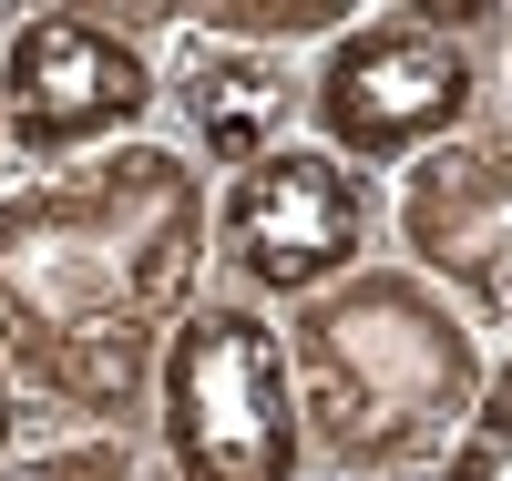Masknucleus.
<instances>
[{"label": "nucleus", "instance_id": "7", "mask_svg": "<svg viewBox=\"0 0 512 481\" xmlns=\"http://www.w3.org/2000/svg\"><path fill=\"white\" fill-rule=\"evenodd\" d=\"M390 256L431 277L492 348H512V21L482 113L390 185Z\"/></svg>", "mask_w": 512, "mask_h": 481}, {"label": "nucleus", "instance_id": "1", "mask_svg": "<svg viewBox=\"0 0 512 481\" xmlns=\"http://www.w3.org/2000/svg\"><path fill=\"white\" fill-rule=\"evenodd\" d=\"M216 185L164 144H103L0 185V369L41 441H144L154 369L205 308Z\"/></svg>", "mask_w": 512, "mask_h": 481}, {"label": "nucleus", "instance_id": "11", "mask_svg": "<svg viewBox=\"0 0 512 481\" xmlns=\"http://www.w3.org/2000/svg\"><path fill=\"white\" fill-rule=\"evenodd\" d=\"M41 441V430H31V410H21V389H11V369H0V471H11L21 451Z\"/></svg>", "mask_w": 512, "mask_h": 481}, {"label": "nucleus", "instance_id": "10", "mask_svg": "<svg viewBox=\"0 0 512 481\" xmlns=\"http://www.w3.org/2000/svg\"><path fill=\"white\" fill-rule=\"evenodd\" d=\"M0 481H164L144 441H31Z\"/></svg>", "mask_w": 512, "mask_h": 481}, {"label": "nucleus", "instance_id": "3", "mask_svg": "<svg viewBox=\"0 0 512 481\" xmlns=\"http://www.w3.org/2000/svg\"><path fill=\"white\" fill-rule=\"evenodd\" d=\"M512 0H369V11L308 62V144L400 185L441 154L492 93Z\"/></svg>", "mask_w": 512, "mask_h": 481}, {"label": "nucleus", "instance_id": "6", "mask_svg": "<svg viewBox=\"0 0 512 481\" xmlns=\"http://www.w3.org/2000/svg\"><path fill=\"white\" fill-rule=\"evenodd\" d=\"M164 41L134 31L123 0H41L0 31V154L11 174H52L103 144L154 134Z\"/></svg>", "mask_w": 512, "mask_h": 481}, {"label": "nucleus", "instance_id": "9", "mask_svg": "<svg viewBox=\"0 0 512 481\" xmlns=\"http://www.w3.org/2000/svg\"><path fill=\"white\" fill-rule=\"evenodd\" d=\"M431 481H512V348H492L482 400H472V420H461V441L441 451Z\"/></svg>", "mask_w": 512, "mask_h": 481}, {"label": "nucleus", "instance_id": "2", "mask_svg": "<svg viewBox=\"0 0 512 481\" xmlns=\"http://www.w3.org/2000/svg\"><path fill=\"white\" fill-rule=\"evenodd\" d=\"M277 338L308 430V481H431L492 369V338L400 256L297 297Z\"/></svg>", "mask_w": 512, "mask_h": 481}, {"label": "nucleus", "instance_id": "5", "mask_svg": "<svg viewBox=\"0 0 512 481\" xmlns=\"http://www.w3.org/2000/svg\"><path fill=\"white\" fill-rule=\"evenodd\" d=\"M379 256H390V185L338 164L308 134L277 144L267 164L226 174L216 215H205V277H216V297H246L267 318H287L297 297L359 277Z\"/></svg>", "mask_w": 512, "mask_h": 481}, {"label": "nucleus", "instance_id": "8", "mask_svg": "<svg viewBox=\"0 0 512 481\" xmlns=\"http://www.w3.org/2000/svg\"><path fill=\"white\" fill-rule=\"evenodd\" d=\"M154 134L175 144L205 185H226V174L267 164L277 144L308 134V62L175 31V41H164V103H154Z\"/></svg>", "mask_w": 512, "mask_h": 481}, {"label": "nucleus", "instance_id": "4", "mask_svg": "<svg viewBox=\"0 0 512 481\" xmlns=\"http://www.w3.org/2000/svg\"><path fill=\"white\" fill-rule=\"evenodd\" d=\"M144 451L164 461V481H308L287 338L267 308L205 287V308L175 328V348L154 369Z\"/></svg>", "mask_w": 512, "mask_h": 481}, {"label": "nucleus", "instance_id": "12", "mask_svg": "<svg viewBox=\"0 0 512 481\" xmlns=\"http://www.w3.org/2000/svg\"><path fill=\"white\" fill-rule=\"evenodd\" d=\"M0 31H11V11H0ZM0 185H11V154H0Z\"/></svg>", "mask_w": 512, "mask_h": 481}]
</instances>
